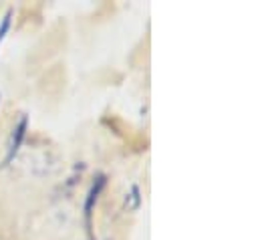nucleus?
Segmentation results:
<instances>
[{"instance_id": "f257e3e1", "label": "nucleus", "mask_w": 260, "mask_h": 240, "mask_svg": "<svg viewBox=\"0 0 260 240\" xmlns=\"http://www.w3.org/2000/svg\"><path fill=\"white\" fill-rule=\"evenodd\" d=\"M105 182H107L105 176L99 174V176L93 180L89 192H87V198H85L83 212H85V226H87V236H89V240L93 238V234H91V226H93V208H95V204H97V200H99V194H101L103 188H105Z\"/></svg>"}, {"instance_id": "7ed1b4c3", "label": "nucleus", "mask_w": 260, "mask_h": 240, "mask_svg": "<svg viewBox=\"0 0 260 240\" xmlns=\"http://www.w3.org/2000/svg\"><path fill=\"white\" fill-rule=\"evenodd\" d=\"M10 24H12V10H8V12L2 16V20H0V45H2V41L6 39L8 31H10Z\"/></svg>"}, {"instance_id": "20e7f679", "label": "nucleus", "mask_w": 260, "mask_h": 240, "mask_svg": "<svg viewBox=\"0 0 260 240\" xmlns=\"http://www.w3.org/2000/svg\"><path fill=\"white\" fill-rule=\"evenodd\" d=\"M91 240H95V238H91Z\"/></svg>"}, {"instance_id": "f03ea898", "label": "nucleus", "mask_w": 260, "mask_h": 240, "mask_svg": "<svg viewBox=\"0 0 260 240\" xmlns=\"http://www.w3.org/2000/svg\"><path fill=\"white\" fill-rule=\"evenodd\" d=\"M26 129H28V117L22 115V117L18 119V123L14 125V133H12V137H10V143H8L6 158H4V162H2V166H8V164L14 160V156L18 154V149H20L24 137H26Z\"/></svg>"}]
</instances>
